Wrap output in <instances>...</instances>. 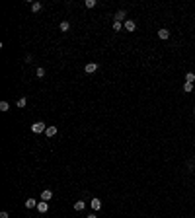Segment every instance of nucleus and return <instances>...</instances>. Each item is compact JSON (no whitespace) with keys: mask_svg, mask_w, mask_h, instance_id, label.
<instances>
[{"mask_svg":"<svg viewBox=\"0 0 195 218\" xmlns=\"http://www.w3.org/2000/svg\"><path fill=\"white\" fill-rule=\"evenodd\" d=\"M31 130H33L35 134H41V133H45V130H47V125H45L43 121H35V123L31 125Z\"/></svg>","mask_w":195,"mask_h":218,"instance_id":"1","label":"nucleus"},{"mask_svg":"<svg viewBox=\"0 0 195 218\" xmlns=\"http://www.w3.org/2000/svg\"><path fill=\"white\" fill-rule=\"evenodd\" d=\"M98 68H99V64H98V63H88V64L84 66V72H86V74H94V72L98 70Z\"/></svg>","mask_w":195,"mask_h":218,"instance_id":"2","label":"nucleus"},{"mask_svg":"<svg viewBox=\"0 0 195 218\" xmlns=\"http://www.w3.org/2000/svg\"><path fill=\"white\" fill-rule=\"evenodd\" d=\"M125 16H127V12L125 10H117V12H115V16H113V20H115V22H119V23H125Z\"/></svg>","mask_w":195,"mask_h":218,"instance_id":"3","label":"nucleus"},{"mask_svg":"<svg viewBox=\"0 0 195 218\" xmlns=\"http://www.w3.org/2000/svg\"><path fill=\"white\" fill-rule=\"evenodd\" d=\"M123 29H125V31H135V29H137V23L133 22V20H125V23H123Z\"/></svg>","mask_w":195,"mask_h":218,"instance_id":"4","label":"nucleus"},{"mask_svg":"<svg viewBox=\"0 0 195 218\" xmlns=\"http://www.w3.org/2000/svg\"><path fill=\"white\" fill-rule=\"evenodd\" d=\"M37 210H39L41 214H45V212L49 210V203H47V201H41V203H37Z\"/></svg>","mask_w":195,"mask_h":218,"instance_id":"5","label":"nucleus"},{"mask_svg":"<svg viewBox=\"0 0 195 218\" xmlns=\"http://www.w3.org/2000/svg\"><path fill=\"white\" fill-rule=\"evenodd\" d=\"M53 199V191L51 189H43L41 191V201H51Z\"/></svg>","mask_w":195,"mask_h":218,"instance_id":"6","label":"nucleus"},{"mask_svg":"<svg viewBox=\"0 0 195 218\" xmlns=\"http://www.w3.org/2000/svg\"><path fill=\"white\" fill-rule=\"evenodd\" d=\"M90 207H92L94 210H99V208H102V201H99L98 197H94V199L90 201Z\"/></svg>","mask_w":195,"mask_h":218,"instance_id":"7","label":"nucleus"},{"mask_svg":"<svg viewBox=\"0 0 195 218\" xmlns=\"http://www.w3.org/2000/svg\"><path fill=\"white\" fill-rule=\"evenodd\" d=\"M84 208H86V203H84V201H76V203H74V210H76V212H82Z\"/></svg>","mask_w":195,"mask_h":218,"instance_id":"8","label":"nucleus"},{"mask_svg":"<svg viewBox=\"0 0 195 218\" xmlns=\"http://www.w3.org/2000/svg\"><path fill=\"white\" fill-rule=\"evenodd\" d=\"M57 130H59V129H57V127H47V130H45V134H47L49 138H53V137H55V134H57Z\"/></svg>","mask_w":195,"mask_h":218,"instance_id":"9","label":"nucleus"},{"mask_svg":"<svg viewBox=\"0 0 195 218\" xmlns=\"http://www.w3.org/2000/svg\"><path fill=\"white\" fill-rule=\"evenodd\" d=\"M158 37H160V39H168V37H170V31L168 29H166V27H162V29H158Z\"/></svg>","mask_w":195,"mask_h":218,"instance_id":"10","label":"nucleus"},{"mask_svg":"<svg viewBox=\"0 0 195 218\" xmlns=\"http://www.w3.org/2000/svg\"><path fill=\"white\" fill-rule=\"evenodd\" d=\"M41 8H43V4H41V2H31V12H35V14H37V12H41Z\"/></svg>","mask_w":195,"mask_h":218,"instance_id":"11","label":"nucleus"},{"mask_svg":"<svg viewBox=\"0 0 195 218\" xmlns=\"http://www.w3.org/2000/svg\"><path fill=\"white\" fill-rule=\"evenodd\" d=\"M26 208H37V201L35 199H27L26 201Z\"/></svg>","mask_w":195,"mask_h":218,"instance_id":"12","label":"nucleus"},{"mask_svg":"<svg viewBox=\"0 0 195 218\" xmlns=\"http://www.w3.org/2000/svg\"><path fill=\"white\" fill-rule=\"evenodd\" d=\"M59 29L63 31V33H66V31L70 29V23L68 22H61V26H59Z\"/></svg>","mask_w":195,"mask_h":218,"instance_id":"13","label":"nucleus"},{"mask_svg":"<svg viewBox=\"0 0 195 218\" xmlns=\"http://www.w3.org/2000/svg\"><path fill=\"white\" fill-rule=\"evenodd\" d=\"M0 111H2V113L10 111V103H8V101H0Z\"/></svg>","mask_w":195,"mask_h":218,"instance_id":"14","label":"nucleus"},{"mask_svg":"<svg viewBox=\"0 0 195 218\" xmlns=\"http://www.w3.org/2000/svg\"><path fill=\"white\" fill-rule=\"evenodd\" d=\"M185 82L193 84V82H195V72H187V74H185Z\"/></svg>","mask_w":195,"mask_h":218,"instance_id":"15","label":"nucleus"},{"mask_svg":"<svg viewBox=\"0 0 195 218\" xmlns=\"http://www.w3.org/2000/svg\"><path fill=\"white\" fill-rule=\"evenodd\" d=\"M16 105H18L20 109H22V107H26V105H27V97H20V100H18V103H16Z\"/></svg>","mask_w":195,"mask_h":218,"instance_id":"16","label":"nucleus"},{"mask_svg":"<svg viewBox=\"0 0 195 218\" xmlns=\"http://www.w3.org/2000/svg\"><path fill=\"white\" fill-rule=\"evenodd\" d=\"M96 4H98L96 0H86V2H84V6H86V8H96Z\"/></svg>","mask_w":195,"mask_h":218,"instance_id":"17","label":"nucleus"},{"mask_svg":"<svg viewBox=\"0 0 195 218\" xmlns=\"http://www.w3.org/2000/svg\"><path fill=\"white\" fill-rule=\"evenodd\" d=\"M184 92H193V84H189V82H185V84H184Z\"/></svg>","mask_w":195,"mask_h":218,"instance_id":"18","label":"nucleus"},{"mask_svg":"<svg viewBox=\"0 0 195 218\" xmlns=\"http://www.w3.org/2000/svg\"><path fill=\"white\" fill-rule=\"evenodd\" d=\"M35 74H37V78H45V68H37V70H35Z\"/></svg>","mask_w":195,"mask_h":218,"instance_id":"19","label":"nucleus"},{"mask_svg":"<svg viewBox=\"0 0 195 218\" xmlns=\"http://www.w3.org/2000/svg\"><path fill=\"white\" fill-rule=\"evenodd\" d=\"M121 29H123L121 23H119V22H113V31H121Z\"/></svg>","mask_w":195,"mask_h":218,"instance_id":"20","label":"nucleus"},{"mask_svg":"<svg viewBox=\"0 0 195 218\" xmlns=\"http://www.w3.org/2000/svg\"><path fill=\"white\" fill-rule=\"evenodd\" d=\"M0 218H8V212H6V210H2V212H0Z\"/></svg>","mask_w":195,"mask_h":218,"instance_id":"21","label":"nucleus"},{"mask_svg":"<svg viewBox=\"0 0 195 218\" xmlns=\"http://www.w3.org/2000/svg\"><path fill=\"white\" fill-rule=\"evenodd\" d=\"M86 218H98L96 214H90V216H86Z\"/></svg>","mask_w":195,"mask_h":218,"instance_id":"22","label":"nucleus"},{"mask_svg":"<svg viewBox=\"0 0 195 218\" xmlns=\"http://www.w3.org/2000/svg\"><path fill=\"white\" fill-rule=\"evenodd\" d=\"M193 115H195V107H193Z\"/></svg>","mask_w":195,"mask_h":218,"instance_id":"23","label":"nucleus"},{"mask_svg":"<svg viewBox=\"0 0 195 218\" xmlns=\"http://www.w3.org/2000/svg\"><path fill=\"white\" fill-rule=\"evenodd\" d=\"M193 175H195V171H193Z\"/></svg>","mask_w":195,"mask_h":218,"instance_id":"24","label":"nucleus"}]
</instances>
